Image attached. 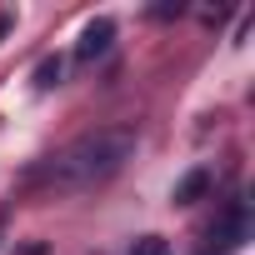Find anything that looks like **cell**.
<instances>
[{"label": "cell", "mask_w": 255, "mask_h": 255, "mask_svg": "<svg viewBox=\"0 0 255 255\" xmlns=\"http://www.w3.org/2000/svg\"><path fill=\"white\" fill-rule=\"evenodd\" d=\"M135 155V130L130 125H110V130H90L55 150L45 165H35V185H60V190H85L125 170V160Z\"/></svg>", "instance_id": "obj_1"}, {"label": "cell", "mask_w": 255, "mask_h": 255, "mask_svg": "<svg viewBox=\"0 0 255 255\" xmlns=\"http://www.w3.org/2000/svg\"><path fill=\"white\" fill-rule=\"evenodd\" d=\"M210 240H215L220 255H225V250H240V245L250 240V205H245V200H230L225 215L210 225Z\"/></svg>", "instance_id": "obj_2"}, {"label": "cell", "mask_w": 255, "mask_h": 255, "mask_svg": "<svg viewBox=\"0 0 255 255\" xmlns=\"http://www.w3.org/2000/svg\"><path fill=\"white\" fill-rule=\"evenodd\" d=\"M110 40H115V20H105V15L90 20L85 35H80V45H75V60H80V65H95V60L110 50Z\"/></svg>", "instance_id": "obj_3"}, {"label": "cell", "mask_w": 255, "mask_h": 255, "mask_svg": "<svg viewBox=\"0 0 255 255\" xmlns=\"http://www.w3.org/2000/svg\"><path fill=\"white\" fill-rule=\"evenodd\" d=\"M205 185H210V175H205V170H190V175L175 185V200H180V205H190L195 195H205Z\"/></svg>", "instance_id": "obj_4"}, {"label": "cell", "mask_w": 255, "mask_h": 255, "mask_svg": "<svg viewBox=\"0 0 255 255\" xmlns=\"http://www.w3.org/2000/svg\"><path fill=\"white\" fill-rule=\"evenodd\" d=\"M60 70H65V65H60V55H45V60H40V70H35V85H40V90L60 85Z\"/></svg>", "instance_id": "obj_5"}, {"label": "cell", "mask_w": 255, "mask_h": 255, "mask_svg": "<svg viewBox=\"0 0 255 255\" xmlns=\"http://www.w3.org/2000/svg\"><path fill=\"white\" fill-rule=\"evenodd\" d=\"M130 255H170V240H160V235H140V240L130 245Z\"/></svg>", "instance_id": "obj_6"}, {"label": "cell", "mask_w": 255, "mask_h": 255, "mask_svg": "<svg viewBox=\"0 0 255 255\" xmlns=\"http://www.w3.org/2000/svg\"><path fill=\"white\" fill-rule=\"evenodd\" d=\"M15 255H50L40 240H25V245H15Z\"/></svg>", "instance_id": "obj_7"}, {"label": "cell", "mask_w": 255, "mask_h": 255, "mask_svg": "<svg viewBox=\"0 0 255 255\" xmlns=\"http://www.w3.org/2000/svg\"><path fill=\"white\" fill-rule=\"evenodd\" d=\"M5 30H10V15H0V35H5Z\"/></svg>", "instance_id": "obj_8"}, {"label": "cell", "mask_w": 255, "mask_h": 255, "mask_svg": "<svg viewBox=\"0 0 255 255\" xmlns=\"http://www.w3.org/2000/svg\"><path fill=\"white\" fill-rule=\"evenodd\" d=\"M200 255H220V250H200Z\"/></svg>", "instance_id": "obj_9"}]
</instances>
